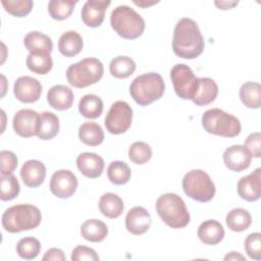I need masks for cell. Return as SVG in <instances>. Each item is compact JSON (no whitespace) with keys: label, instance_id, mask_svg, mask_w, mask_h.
<instances>
[{"label":"cell","instance_id":"f1b7e54d","mask_svg":"<svg viewBox=\"0 0 261 261\" xmlns=\"http://www.w3.org/2000/svg\"><path fill=\"white\" fill-rule=\"evenodd\" d=\"M242 103L251 109H258L261 106V86L258 83L247 82L240 89Z\"/></svg>","mask_w":261,"mask_h":261},{"label":"cell","instance_id":"5bb4252c","mask_svg":"<svg viewBox=\"0 0 261 261\" xmlns=\"http://www.w3.org/2000/svg\"><path fill=\"white\" fill-rule=\"evenodd\" d=\"M239 196L248 201L255 202L261 196V168H256L250 174L242 177L237 185Z\"/></svg>","mask_w":261,"mask_h":261},{"label":"cell","instance_id":"b9f144b4","mask_svg":"<svg viewBox=\"0 0 261 261\" xmlns=\"http://www.w3.org/2000/svg\"><path fill=\"white\" fill-rule=\"evenodd\" d=\"M71 260L72 261H98L99 256L96 253V251L92 248L86 247V246H77L75 247L71 252Z\"/></svg>","mask_w":261,"mask_h":261},{"label":"cell","instance_id":"1f68e13d","mask_svg":"<svg viewBox=\"0 0 261 261\" xmlns=\"http://www.w3.org/2000/svg\"><path fill=\"white\" fill-rule=\"evenodd\" d=\"M27 66L37 74H47L53 66L52 57L50 53L45 52L30 53L27 57Z\"/></svg>","mask_w":261,"mask_h":261},{"label":"cell","instance_id":"4fadbf2b","mask_svg":"<svg viewBox=\"0 0 261 261\" xmlns=\"http://www.w3.org/2000/svg\"><path fill=\"white\" fill-rule=\"evenodd\" d=\"M13 93L16 99L20 102L34 103L41 97L42 85L38 80L32 76H19L14 83Z\"/></svg>","mask_w":261,"mask_h":261},{"label":"cell","instance_id":"ab89813d","mask_svg":"<svg viewBox=\"0 0 261 261\" xmlns=\"http://www.w3.org/2000/svg\"><path fill=\"white\" fill-rule=\"evenodd\" d=\"M245 250L248 256L254 260L261 259V233H250L245 240Z\"/></svg>","mask_w":261,"mask_h":261},{"label":"cell","instance_id":"8992f818","mask_svg":"<svg viewBox=\"0 0 261 261\" xmlns=\"http://www.w3.org/2000/svg\"><path fill=\"white\" fill-rule=\"evenodd\" d=\"M202 125L207 133L225 138L237 137L242 128L241 122L236 116L219 108L205 111L202 115Z\"/></svg>","mask_w":261,"mask_h":261},{"label":"cell","instance_id":"f546056e","mask_svg":"<svg viewBox=\"0 0 261 261\" xmlns=\"http://www.w3.org/2000/svg\"><path fill=\"white\" fill-rule=\"evenodd\" d=\"M225 221L230 230L241 232L249 228L252 223V217L246 209L234 208L227 213Z\"/></svg>","mask_w":261,"mask_h":261},{"label":"cell","instance_id":"9c48e42d","mask_svg":"<svg viewBox=\"0 0 261 261\" xmlns=\"http://www.w3.org/2000/svg\"><path fill=\"white\" fill-rule=\"evenodd\" d=\"M170 79L179 98L193 100L199 89V77L194 74L190 66L184 63L175 64L170 70Z\"/></svg>","mask_w":261,"mask_h":261},{"label":"cell","instance_id":"2e32d148","mask_svg":"<svg viewBox=\"0 0 261 261\" xmlns=\"http://www.w3.org/2000/svg\"><path fill=\"white\" fill-rule=\"evenodd\" d=\"M110 1L88 0L85 2L81 16L84 23L90 28H97L102 24L105 17V11L110 5Z\"/></svg>","mask_w":261,"mask_h":261},{"label":"cell","instance_id":"83f0119b","mask_svg":"<svg viewBox=\"0 0 261 261\" xmlns=\"http://www.w3.org/2000/svg\"><path fill=\"white\" fill-rule=\"evenodd\" d=\"M79 138L88 146H98L104 141V132L98 123L87 121L80 126Z\"/></svg>","mask_w":261,"mask_h":261},{"label":"cell","instance_id":"52a82bcc","mask_svg":"<svg viewBox=\"0 0 261 261\" xmlns=\"http://www.w3.org/2000/svg\"><path fill=\"white\" fill-rule=\"evenodd\" d=\"M104 72L102 62L97 58H85L71 64L66 70V79L70 86L83 89L98 83Z\"/></svg>","mask_w":261,"mask_h":261},{"label":"cell","instance_id":"9a60e30c","mask_svg":"<svg viewBox=\"0 0 261 261\" xmlns=\"http://www.w3.org/2000/svg\"><path fill=\"white\" fill-rule=\"evenodd\" d=\"M252 161V156L243 145H232L223 152V162L225 166L236 172L247 169Z\"/></svg>","mask_w":261,"mask_h":261},{"label":"cell","instance_id":"f35d334b","mask_svg":"<svg viewBox=\"0 0 261 261\" xmlns=\"http://www.w3.org/2000/svg\"><path fill=\"white\" fill-rule=\"evenodd\" d=\"M1 4L5 11L16 17H22L29 14L34 5L32 0H2Z\"/></svg>","mask_w":261,"mask_h":261},{"label":"cell","instance_id":"ffe728a7","mask_svg":"<svg viewBox=\"0 0 261 261\" xmlns=\"http://www.w3.org/2000/svg\"><path fill=\"white\" fill-rule=\"evenodd\" d=\"M73 100L72 90L64 85L53 86L47 93V102L52 108L59 111L69 109L72 106Z\"/></svg>","mask_w":261,"mask_h":261},{"label":"cell","instance_id":"44dd1931","mask_svg":"<svg viewBox=\"0 0 261 261\" xmlns=\"http://www.w3.org/2000/svg\"><path fill=\"white\" fill-rule=\"evenodd\" d=\"M197 236L206 245H217L224 237V228L217 220L209 219L200 224Z\"/></svg>","mask_w":261,"mask_h":261},{"label":"cell","instance_id":"277c9868","mask_svg":"<svg viewBox=\"0 0 261 261\" xmlns=\"http://www.w3.org/2000/svg\"><path fill=\"white\" fill-rule=\"evenodd\" d=\"M156 211L161 220L171 228H182L190 222V213L184 200L174 193L161 195L156 201Z\"/></svg>","mask_w":261,"mask_h":261},{"label":"cell","instance_id":"8d00e7d4","mask_svg":"<svg viewBox=\"0 0 261 261\" xmlns=\"http://www.w3.org/2000/svg\"><path fill=\"white\" fill-rule=\"evenodd\" d=\"M0 181H1L0 198L2 201H10L18 196L20 187L16 176H14L13 174L1 175Z\"/></svg>","mask_w":261,"mask_h":261},{"label":"cell","instance_id":"603a6c76","mask_svg":"<svg viewBox=\"0 0 261 261\" xmlns=\"http://www.w3.org/2000/svg\"><path fill=\"white\" fill-rule=\"evenodd\" d=\"M218 94V86L210 77H199V89L193 98V102L198 106H205L212 103Z\"/></svg>","mask_w":261,"mask_h":261},{"label":"cell","instance_id":"d4e9b609","mask_svg":"<svg viewBox=\"0 0 261 261\" xmlns=\"http://www.w3.org/2000/svg\"><path fill=\"white\" fill-rule=\"evenodd\" d=\"M82 237L92 243L102 242L108 234L107 225L99 219L86 220L81 226Z\"/></svg>","mask_w":261,"mask_h":261},{"label":"cell","instance_id":"60d3db41","mask_svg":"<svg viewBox=\"0 0 261 261\" xmlns=\"http://www.w3.org/2000/svg\"><path fill=\"white\" fill-rule=\"evenodd\" d=\"M1 158V175L12 174V172L17 167V157L16 155L7 150H3L0 152Z\"/></svg>","mask_w":261,"mask_h":261},{"label":"cell","instance_id":"8fae6325","mask_svg":"<svg viewBox=\"0 0 261 261\" xmlns=\"http://www.w3.org/2000/svg\"><path fill=\"white\" fill-rule=\"evenodd\" d=\"M77 188L76 176L67 169L55 171L50 179L51 193L60 199L71 197Z\"/></svg>","mask_w":261,"mask_h":261},{"label":"cell","instance_id":"7a4b0ae2","mask_svg":"<svg viewBox=\"0 0 261 261\" xmlns=\"http://www.w3.org/2000/svg\"><path fill=\"white\" fill-rule=\"evenodd\" d=\"M42 214L38 207L31 204H18L9 207L1 217L3 228L11 233L34 229L41 223Z\"/></svg>","mask_w":261,"mask_h":261},{"label":"cell","instance_id":"4316f807","mask_svg":"<svg viewBox=\"0 0 261 261\" xmlns=\"http://www.w3.org/2000/svg\"><path fill=\"white\" fill-rule=\"evenodd\" d=\"M59 132V118L56 114L44 111L40 114L38 138L44 141L53 139Z\"/></svg>","mask_w":261,"mask_h":261},{"label":"cell","instance_id":"3957f363","mask_svg":"<svg viewBox=\"0 0 261 261\" xmlns=\"http://www.w3.org/2000/svg\"><path fill=\"white\" fill-rule=\"evenodd\" d=\"M165 90L162 76L157 72H148L137 76L129 86V94L135 102L147 106L159 100Z\"/></svg>","mask_w":261,"mask_h":261},{"label":"cell","instance_id":"d590c367","mask_svg":"<svg viewBox=\"0 0 261 261\" xmlns=\"http://www.w3.org/2000/svg\"><path fill=\"white\" fill-rule=\"evenodd\" d=\"M77 1H61L51 0L48 3V11L50 16L56 20H63L70 16Z\"/></svg>","mask_w":261,"mask_h":261},{"label":"cell","instance_id":"30bf717a","mask_svg":"<svg viewBox=\"0 0 261 261\" xmlns=\"http://www.w3.org/2000/svg\"><path fill=\"white\" fill-rule=\"evenodd\" d=\"M133 120V109L125 101H116L109 108L105 117V126L110 134L125 133Z\"/></svg>","mask_w":261,"mask_h":261},{"label":"cell","instance_id":"7c38bea8","mask_svg":"<svg viewBox=\"0 0 261 261\" xmlns=\"http://www.w3.org/2000/svg\"><path fill=\"white\" fill-rule=\"evenodd\" d=\"M40 114L32 109H20L12 120L14 132L22 138H30L38 135Z\"/></svg>","mask_w":261,"mask_h":261},{"label":"cell","instance_id":"836d02e7","mask_svg":"<svg viewBox=\"0 0 261 261\" xmlns=\"http://www.w3.org/2000/svg\"><path fill=\"white\" fill-rule=\"evenodd\" d=\"M132 175L130 168L123 161H112L107 168V176L114 185H125Z\"/></svg>","mask_w":261,"mask_h":261},{"label":"cell","instance_id":"f6af8a7d","mask_svg":"<svg viewBox=\"0 0 261 261\" xmlns=\"http://www.w3.org/2000/svg\"><path fill=\"white\" fill-rule=\"evenodd\" d=\"M215 5L219 8V9H230L232 8L234 5L238 4V1L237 2H227V1H215L214 2Z\"/></svg>","mask_w":261,"mask_h":261},{"label":"cell","instance_id":"74e56055","mask_svg":"<svg viewBox=\"0 0 261 261\" xmlns=\"http://www.w3.org/2000/svg\"><path fill=\"white\" fill-rule=\"evenodd\" d=\"M152 157V149L145 142H135L128 149V158L136 164H145Z\"/></svg>","mask_w":261,"mask_h":261},{"label":"cell","instance_id":"ac0fdd59","mask_svg":"<svg viewBox=\"0 0 261 261\" xmlns=\"http://www.w3.org/2000/svg\"><path fill=\"white\" fill-rule=\"evenodd\" d=\"M76 165L83 175L90 178H97L103 172L104 160L95 153L85 152L77 156Z\"/></svg>","mask_w":261,"mask_h":261},{"label":"cell","instance_id":"ee69618b","mask_svg":"<svg viewBox=\"0 0 261 261\" xmlns=\"http://www.w3.org/2000/svg\"><path fill=\"white\" fill-rule=\"evenodd\" d=\"M42 260L43 261H46V260H48V261H50V260H52V261H65L66 257H65L62 250L57 249V248H52V249H49L45 253Z\"/></svg>","mask_w":261,"mask_h":261},{"label":"cell","instance_id":"ba28073f","mask_svg":"<svg viewBox=\"0 0 261 261\" xmlns=\"http://www.w3.org/2000/svg\"><path fill=\"white\" fill-rule=\"evenodd\" d=\"M185 194L201 203L208 202L215 195V185L209 174L202 169H192L182 178Z\"/></svg>","mask_w":261,"mask_h":261},{"label":"cell","instance_id":"5b68a950","mask_svg":"<svg viewBox=\"0 0 261 261\" xmlns=\"http://www.w3.org/2000/svg\"><path fill=\"white\" fill-rule=\"evenodd\" d=\"M110 24L118 36L127 40L141 37L145 30L144 18L127 5H119L113 9Z\"/></svg>","mask_w":261,"mask_h":261},{"label":"cell","instance_id":"4dcf8cb0","mask_svg":"<svg viewBox=\"0 0 261 261\" xmlns=\"http://www.w3.org/2000/svg\"><path fill=\"white\" fill-rule=\"evenodd\" d=\"M79 111L86 118H97L103 112V101L97 95H85L80 100Z\"/></svg>","mask_w":261,"mask_h":261},{"label":"cell","instance_id":"7bdbcfd3","mask_svg":"<svg viewBox=\"0 0 261 261\" xmlns=\"http://www.w3.org/2000/svg\"><path fill=\"white\" fill-rule=\"evenodd\" d=\"M245 147L251 156L259 158L261 156V134L259 132L250 134L245 141Z\"/></svg>","mask_w":261,"mask_h":261},{"label":"cell","instance_id":"e575fe53","mask_svg":"<svg viewBox=\"0 0 261 261\" xmlns=\"http://www.w3.org/2000/svg\"><path fill=\"white\" fill-rule=\"evenodd\" d=\"M41 250V244L39 240L33 237L22 238L16 245V253L18 256L25 260L35 259Z\"/></svg>","mask_w":261,"mask_h":261},{"label":"cell","instance_id":"6da1fadb","mask_svg":"<svg viewBox=\"0 0 261 261\" xmlns=\"http://www.w3.org/2000/svg\"><path fill=\"white\" fill-rule=\"evenodd\" d=\"M204 47V38L197 22L189 17L179 19L173 31L174 54L184 59H195L202 54Z\"/></svg>","mask_w":261,"mask_h":261},{"label":"cell","instance_id":"484cf974","mask_svg":"<svg viewBox=\"0 0 261 261\" xmlns=\"http://www.w3.org/2000/svg\"><path fill=\"white\" fill-rule=\"evenodd\" d=\"M100 212L108 218H117L123 212V202L114 193H105L99 200Z\"/></svg>","mask_w":261,"mask_h":261},{"label":"cell","instance_id":"d6986e66","mask_svg":"<svg viewBox=\"0 0 261 261\" xmlns=\"http://www.w3.org/2000/svg\"><path fill=\"white\" fill-rule=\"evenodd\" d=\"M20 176L27 187L37 188L45 179L46 166L39 160H28L20 169Z\"/></svg>","mask_w":261,"mask_h":261},{"label":"cell","instance_id":"7dc6e473","mask_svg":"<svg viewBox=\"0 0 261 261\" xmlns=\"http://www.w3.org/2000/svg\"><path fill=\"white\" fill-rule=\"evenodd\" d=\"M134 3H135L136 5H138V6H141V7L145 8V7H148V6H150V5H153V4L157 3V1H156V2H155V1H151V2H146V1L142 0V1H134Z\"/></svg>","mask_w":261,"mask_h":261},{"label":"cell","instance_id":"cb8c5ba5","mask_svg":"<svg viewBox=\"0 0 261 261\" xmlns=\"http://www.w3.org/2000/svg\"><path fill=\"white\" fill-rule=\"evenodd\" d=\"M23 43L30 53H51L53 49V43L51 38L37 31L28 33L23 39Z\"/></svg>","mask_w":261,"mask_h":261},{"label":"cell","instance_id":"d6a6232c","mask_svg":"<svg viewBox=\"0 0 261 261\" xmlns=\"http://www.w3.org/2000/svg\"><path fill=\"white\" fill-rule=\"evenodd\" d=\"M110 73L116 79H126L136 70L135 61L127 56L114 57L109 64Z\"/></svg>","mask_w":261,"mask_h":261},{"label":"cell","instance_id":"e0dca14e","mask_svg":"<svg viewBox=\"0 0 261 261\" xmlns=\"http://www.w3.org/2000/svg\"><path fill=\"white\" fill-rule=\"evenodd\" d=\"M150 225L151 215L144 207H133L125 216V227L135 236L145 233L150 228Z\"/></svg>","mask_w":261,"mask_h":261},{"label":"cell","instance_id":"bcb514c9","mask_svg":"<svg viewBox=\"0 0 261 261\" xmlns=\"http://www.w3.org/2000/svg\"><path fill=\"white\" fill-rule=\"evenodd\" d=\"M224 260H244L246 261V258L242 256L239 252H230L224 257Z\"/></svg>","mask_w":261,"mask_h":261},{"label":"cell","instance_id":"7402d4cb","mask_svg":"<svg viewBox=\"0 0 261 261\" xmlns=\"http://www.w3.org/2000/svg\"><path fill=\"white\" fill-rule=\"evenodd\" d=\"M84 46L82 36L75 31H67L63 33L58 41V50L65 57H73L77 55Z\"/></svg>","mask_w":261,"mask_h":261}]
</instances>
